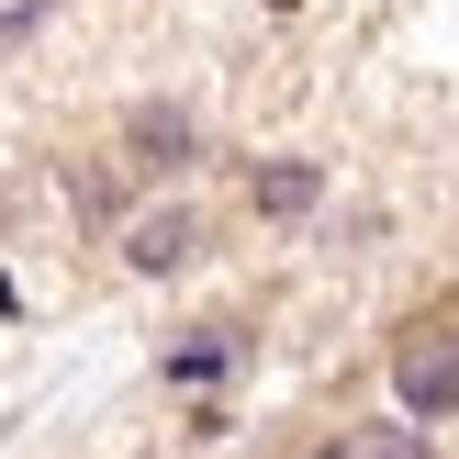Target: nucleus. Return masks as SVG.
<instances>
[{"mask_svg":"<svg viewBox=\"0 0 459 459\" xmlns=\"http://www.w3.org/2000/svg\"><path fill=\"white\" fill-rule=\"evenodd\" d=\"M236 370H247V325H191L169 359H157L169 393H213V381H236Z\"/></svg>","mask_w":459,"mask_h":459,"instance_id":"20e7f679","label":"nucleus"},{"mask_svg":"<svg viewBox=\"0 0 459 459\" xmlns=\"http://www.w3.org/2000/svg\"><path fill=\"white\" fill-rule=\"evenodd\" d=\"M202 247H213V224H202L191 202H157V213L124 224V269H134V281H179Z\"/></svg>","mask_w":459,"mask_h":459,"instance_id":"7ed1b4c3","label":"nucleus"},{"mask_svg":"<svg viewBox=\"0 0 459 459\" xmlns=\"http://www.w3.org/2000/svg\"><path fill=\"white\" fill-rule=\"evenodd\" d=\"M314 202H325V169H314V157H258V169H247V213L258 224H303Z\"/></svg>","mask_w":459,"mask_h":459,"instance_id":"39448f33","label":"nucleus"},{"mask_svg":"<svg viewBox=\"0 0 459 459\" xmlns=\"http://www.w3.org/2000/svg\"><path fill=\"white\" fill-rule=\"evenodd\" d=\"M202 169V112L191 101H134L124 112V179H179Z\"/></svg>","mask_w":459,"mask_h":459,"instance_id":"f03ea898","label":"nucleus"},{"mask_svg":"<svg viewBox=\"0 0 459 459\" xmlns=\"http://www.w3.org/2000/svg\"><path fill=\"white\" fill-rule=\"evenodd\" d=\"M359 448H370V459H437V437H426L415 415H381V426H359Z\"/></svg>","mask_w":459,"mask_h":459,"instance_id":"423d86ee","label":"nucleus"},{"mask_svg":"<svg viewBox=\"0 0 459 459\" xmlns=\"http://www.w3.org/2000/svg\"><path fill=\"white\" fill-rule=\"evenodd\" d=\"M314 459H370V448H359V437H325V448H314Z\"/></svg>","mask_w":459,"mask_h":459,"instance_id":"0eeeda50","label":"nucleus"},{"mask_svg":"<svg viewBox=\"0 0 459 459\" xmlns=\"http://www.w3.org/2000/svg\"><path fill=\"white\" fill-rule=\"evenodd\" d=\"M393 403L415 426H459V325H403L393 336Z\"/></svg>","mask_w":459,"mask_h":459,"instance_id":"f257e3e1","label":"nucleus"}]
</instances>
